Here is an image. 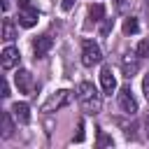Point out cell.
<instances>
[{"label":"cell","mask_w":149,"mask_h":149,"mask_svg":"<svg viewBox=\"0 0 149 149\" xmlns=\"http://www.w3.org/2000/svg\"><path fill=\"white\" fill-rule=\"evenodd\" d=\"M77 100H79V105H81V109L86 114H93L95 116L102 109V95L98 93V88L91 81H81L77 86Z\"/></svg>","instance_id":"1"},{"label":"cell","mask_w":149,"mask_h":149,"mask_svg":"<svg viewBox=\"0 0 149 149\" xmlns=\"http://www.w3.org/2000/svg\"><path fill=\"white\" fill-rule=\"evenodd\" d=\"M100 61H102L100 47H98L93 40H84V42H81V65L93 68V65H98Z\"/></svg>","instance_id":"2"},{"label":"cell","mask_w":149,"mask_h":149,"mask_svg":"<svg viewBox=\"0 0 149 149\" xmlns=\"http://www.w3.org/2000/svg\"><path fill=\"white\" fill-rule=\"evenodd\" d=\"M40 19V12L37 7H33L30 0H19V23L23 28H33Z\"/></svg>","instance_id":"3"},{"label":"cell","mask_w":149,"mask_h":149,"mask_svg":"<svg viewBox=\"0 0 149 149\" xmlns=\"http://www.w3.org/2000/svg\"><path fill=\"white\" fill-rule=\"evenodd\" d=\"M72 100V93L70 91H65V88H61V91H56V93H51L49 98H47V102L42 105V112H58L61 107H65L68 102Z\"/></svg>","instance_id":"4"},{"label":"cell","mask_w":149,"mask_h":149,"mask_svg":"<svg viewBox=\"0 0 149 149\" xmlns=\"http://www.w3.org/2000/svg\"><path fill=\"white\" fill-rule=\"evenodd\" d=\"M119 107H121L126 114H135V112H137V100H135L130 86H123V88L119 91Z\"/></svg>","instance_id":"5"},{"label":"cell","mask_w":149,"mask_h":149,"mask_svg":"<svg viewBox=\"0 0 149 149\" xmlns=\"http://www.w3.org/2000/svg\"><path fill=\"white\" fill-rule=\"evenodd\" d=\"M19 58H21V54H19L16 47H5L2 54H0V65H2V70L16 68V65H19Z\"/></svg>","instance_id":"6"},{"label":"cell","mask_w":149,"mask_h":149,"mask_svg":"<svg viewBox=\"0 0 149 149\" xmlns=\"http://www.w3.org/2000/svg\"><path fill=\"white\" fill-rule=\"evenodd\" d=\"M121 70H123V77H135V72L140 70V56L137 54H123L121 56Z\"/></svg>","instance_id":"7"},{"label":"cell","mask_w":149,"mask_h":149,"mask_svg":"<svg viewBox=\"0 0 149 149\" xmlns=\"http://www.w3.org/2000/svg\"><path fill=\"white\" fill-rule=\"evenodd\" d=\"M14 81H16V86H19L21 93H33L35 91V79H33V74L28 70H19L14 74Z\"/></svg>","instance_id":"8"},{"label":"cell","mask_w":149,"mask_h":149,"mask_svg":"<svg viewBox=\"0 0 149 149\" xmlns=\"http://www.w3.org/2000/svg\"><path fill=\"white\" fill-rule=\"evenodd\" d=\"M54 47V40H51V35H40V37H35V42H33V51H35V58H44L47 54H49V49Z\"/></svg>","instance_id":"9"},{"label":"cell","mask_w":149,"mask_h":149,"mask_svg":"<svg viewBox=\"0 0 149 149\" xmlns=\"http://www.w3.org/2000/svg\"><path fill=\"white\" fill-rule=\"evenodd\" d=\"M100 86H102V91L107 93V95H112L114 91H116V79H114V74H112V68H102L100 70Z\"/></svg>","instance_id":"10"},{"label":"cell","mask_w":149,"mask_h":149,"mask_svg":"<svg viewBox=\"0 0 149 149\" xmlns=\"http://www.w3.org/2000/svg\"><path fill=\"white\" fill-rule=\"evenodd\" d=\"M12 114H14V119H16L19 123H28V121H30V107H28L26 102H14Z\"/></svg>","instance_id":"11"},{"label":"cell","mask_w":149,"mask_h":149,"mask_svg":"<svg viewBox=\"0 0 149 149\" xmlns=\"http://www.w3.org/2000/svg\"><path fill=\"white\" fill-rule=\"evenodd\" d=\"M2 40L5 42H14L16 40V26L12 19H5L2 21Z\"/></svg>","instance_id":"12"},{"label":"cell","mask_w":149,"mask_h":149,"mask_svg":"<svg viewBox=\"0 0 149 149\" xmlns=\"http://www.w3.org/2000/svg\"><path fill=\"white\" fill-rule=\"evenodd\" d=\"M12 116L9 112H2V137H12L14 135V123H12Z\"/></svg>","instance_id":"13"},{"label":"cell","mask_w":149,"mask_h":149,"mask_svg":"<svg viewBox=\"0 0 149 149\" xmlns=\"http://www.w3.org/2000/svg\"><path fill=\"white\" fill-rule=\"evenodd\" d=\"M88 16H91L93 21H102V19H105V7H102L100 2L91 5V7H88Z\"/></svg>","instance_id":"14"},{"label":"cell","mask_w":149,"mask_h":149,"mask_svg":"<svg viewBox=\"0 0 149 149\" xmlns=\"http://www.w3.org/2000/svg\"><path fill=\"white\" fill-rule=\"evenodd\" d=\"M137 30H140V23H137V19H135V16H128V19L123 21V33H126V35H135Z\"/></svg>","instance_id":"15"},{"label":"cell","mask_w":149,"mask_h":149,"mask_svg":"<svg viewBox=\"0 0 149 149\" xmlns=\"http://www.w3.org/2000/svg\"><path fill=\"white\" fill-rule=\"evenodd\" d=\"M112 144H114V140H112L105 130H100V133H98V140H95V147H112Z\"/></svg>","instance_id":"16"},{"label":"cell","mask_w":149,"mask_h":149,"mask_svg":"<svg viewBox=\"0 0 149 149\" xmlns=\"http://www.w3.org/2000/svg\"><path fill=\"white\" fill-rule=\"evenodd\" d=\"M135 54H137L140 58H149V40H142V42L137 44V49H135Z\"/></svg>","instance_id":"17"},{"label":"cell","mask_w":149,"mask_h":149,"mask_svg":"<svg viewBox=\"0 0 149 149\" xmlns=\"http://www.w3.org/2000/svg\"><path fill=\"white\" fill-rule=\"evenodd\" d=\"M84 140V121L79 119L77 121V135H74V142H81Z\"/></svg>","instance_id":"18"},{"label":"cell","mask_w":149,"mask_h":149,"mask_svg":"<svg viewBox=\"0 0 149 149\" xmlns=\"http://www.w3.org/2000/svg\"><path fill=\"white\" fill-rule=\"evenodd\" d=\"M142 93H144V98L149 100V74H144V79H142Z\"/></svg>","instance_id":"19"},{"label":"cell","mask_w":149,"mask_h":149,"mask_svg":"<svg viewBox=\"0 0 149 149\" xmlns=\"http://www.w3.org/2000/svg\"><path fill=\"white\" fill-rule=\"evenodd\" d=\"M112 23H114L112 19H105V23H102V28H100V33H102V35H107V33H109V28H112Z\"/></svg>","instance_id":"20"},{"label":"cell","mask_w":149,"mask_h":149,"mask_svg":"<svg viewBox=\"0 0 149 149\" xmlns=\"http://www.w3.org/2000/svg\"><path fill=\"white\" fill-rule=\"evenodd\" d=\"M142 128H144V137L149 140V112L144 114V121H142Z\"/></svg>","instance_id":"21"},{"label":"cell","mask_w":149,"mask_h":149,"mask_svg":"<svg viewBox=\"0 0 149 149\" xmlns=\"http://www.w3.org/2000/svg\"><path fill=\"white\" fill-rule=\"evenodd\" d=\"M74 2H77V0H61V7L68 12V9H72V7H74Z\"/></svg>","instance_id":"22"},{"label":"cell","mask_w":149,"mask_h":149,"mask_svg":"<svg viewBox=\"0 0 149 149\" xmlns=\"http://www.w3.org/2000/svg\"><path fill=\"white\" fill-rule=\"evenodd\" d=\"M2 98H9V84H7V79H2V93H0Z\"/></svg>","instance_id":"23"},{"label":"cell","mask_w":149,"mask_h":149,"mask_svg":"<svg viewBox=\"0 0 149 149\" xmlns=\"http://www.w3.org/2000/svg\"><path fill=\"white\" fill-rule=\"evenodd\" d=\"M128 2H130V0H119V2H116V7H119L121 12H126V7H128Z\"/></svg>","instance_id":"24"},{"label":"cell","mask_w":149,"mask_h":149,"mask_svg":"<svg viewBox=\"0 0 149 149\" xmlns=\"http://www.w3.org/2000/svg\"><path fill=\"white\" fill-rule=\"evenodd\" d=\"M147 5H149V0H147Z\"/></svg>","instance_id":"25"}]
</instances>
